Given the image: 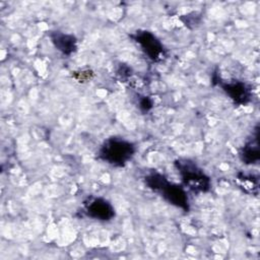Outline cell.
I'll return each mask as SVG.
<instances>
[{"label": "cell", "instance_id": "9c48e42d", "mask_svg": "<svg viewBox=\"0 0 260 260\" xmlns=\"http://www.w3.org/2000/svg\"><path fill=\"white\" fill-rule=\"evenodd\" d=\"M75 73H77V72H75ZM91 75H92V72L89 71V70H87V71H80V72H78L77 75L74 76V77H75L78 81L83 82V81H86V80L90 79V76H91Z\"/></svg>", "mask_w": 260, "mask_h": 260}, {"label": "cell", "instance_id": "277c9868", "mask_svg": "<svg viewBox=\"0 0 260 260\" xmlns=\"http://www.w3.org/2000/svg\"><path fill=\"white\" fill-rule=\"evenodd\" d=\"M135 40L152 60L156 61L164 58V48L152 34L148 31H137Z\"/></svg>", "mask_w": 260, "mask_h": 260}, {"label": "cell", "instance_id": "8992f818", "mask_svg": "<svg viewBox=\"0 0 260 260\" xmlns=\"http://www.w3.org/2000/svg\"><path fill=\"white\" fill-rule=\"evenodd\" d=\"M51 39L55 47L63 54L69 55L76 50V39L72 35L56 31L51 35Z\"/></svg>", "mask_w": 260, "mask_h": 260}, {"label": "cell", "instance_id": "52a82bcc", "mask_svg": "<svg viewBox=\"0 0 260 260\" xmlns=\"http://www.w3.org/2000/svg\"><path fill=\"white\" fill-rule=\"evenodd\" d=\"M224 91L237 103L245 104L249 101L250 91L244 83L233 82L223 85Z\"/></svg>", "mask_w": 260, "mask_h": 260}, {"label": "cell", "instance_id": "3957f363", "mask_svg": "<svg viewBox=\"0 0 260 260\" xmlns=\"http://www.w3.org/2000/svg\"><path fill=\"white\" fill-rule=\"evenodd\" d=\"M177 165L182 179L188 188L193 191L201 192L206 191L209 188V179L192 162L188 160H180L177 162Z\"/></svg>", "mask_w": 260, "mask_h": 260}, {"label": "cell", "instance_id": "ba28073f", "mask_svg": "<svg viewBox=\"0 0 260 260\" xmlns=\"http://www.w3.org/2000/svg\"><path fill=\"white\" fill-rule=\"evenodd\" d=\"M243 161L246 164H253L259 159V143H258V134L252 139L244 148L241 153Z\"/></svg>", "mask_w": 260, "mask_h": 260}, {"label": "cell", "instance_id": "5b68a950", "mask_svg": "<svg viewBox=\"0 0 260 260\" xmlns=\"http://www.w3.org/2000/svg\"><path fill=\"white\" fill-rule=\"evenodd\" d=\"M85 210L88 216L100 220H109L114 216L112 205L102 198L90 200L85 204Z\"/></svg>", "mask_w": 260, "mask_h": 260}, {"label": "cell", "instance_id": "6da1fadb", "mask_svg": "<svg viewBox=\"0 0 260 260\" xmlns=\"http://www.w3.org/2000/svg\"><path fill=\"white\" fill-rule=\"evenodd\" d=\"M134 153V146L129 141L110 138L108 139L100 150V157L115 166H123L126 164Z\"/></svg>", "mask_w": 260, "mask_h": 260}, {"label": "cell", "instance_id": "7a4b0ae2", "mask_svg": "<svg viewBox=\"0 0 260 260\" xmlns=\"http://www.w3.org/2000/svg\"><path fill=\"white\" fill-rule=\"evenodd\" d=\"M146 182L151 189H153L157 192H160L161 195L170 203L175 204L179 207H183L185 209L188 208V206H187L188 200H187L185 192L178 186L170 184L162 176H160L158 174H153V175L147 177Z\"/></svg>", "mask_w": 260, "mask_h": 260}]
</instances>
